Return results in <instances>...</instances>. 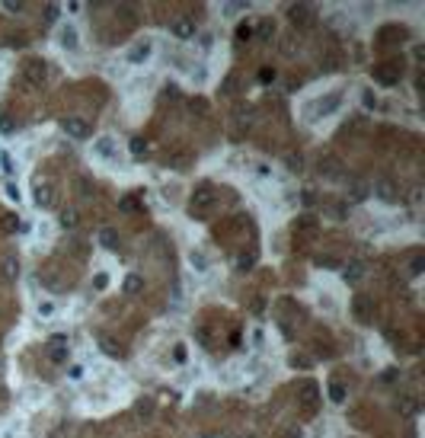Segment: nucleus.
<instances>
[{"mask_svg":"<svg viewBox=\"0 0 425 438\" xmlns=\"http://www.w3.org/2000/svg\"><path fill=\"white\" fill-rule=\"evenodd\" d=\"M298 409L304 413V419H313L320 409V384L316 381H304L298 387Z\"/></svg>","mask_w":425,"mask_h":438,"instance_id":"obj_1","label":"nucleus"},{"mask_svg":"<svg viewBox=\"0 0 425 438\" xmlns=\"http://www.w3.org/2000/svg\"><path fill=\"white\" fill-rule=\"evenodd\" d=\"M214 199H218L214 186H208V183L205 186H195V192L189 195V214H192V218H201V214L214 205Z\"/></svg>","mask_w":425,"mask_h":438,"instance_id":"obj_2","label":"nucleus"},{"mask_svg":"<svg viewBox=\"0 0 425 438\" xmlns=\"http://www.w3.org/2000/svg\"><path fill=\"white\" fill-rule=\"evenodd\" d=\"M67 355H71V342H67V336L64 333L48 336V342H45V358L55 361V365H64Z\"/></svg>","mask_w":425,"mask_h":438,"instance_id":"obj_3","label":"nucleus"},{"mask_svg":"<svg viewBox=\"0 0 425 438\" xmlns=\"http://www.w3.org/2000/svg\"><path fill=\"white\" fill-rule=\"evenodd\" d=\"M288 19L294 29H310L316 23V6L313 3H291L288 6Z\"/></svg>","mask_w":425,"mask_h":438,"instance_id":"obj_4","label":"nucleus"},{"mask_svg":"<svg viewBox=\"0 0 425 438\" xmlns=\"http://www.w3.org/2000/svg\"><path fill=\"white\" fill-rule=\"evenodd\" d=\"M23 80L29 86H42L45 80H48V64H45L42 58H26L23 61Z\"/></svg>","mask_w":425,"mask_h":438,"instance_id":"obj_5","label":"nucleus"},{"mask_svg":"<svg viewBox=\"0 0 425 438\" xmlns=\"http://www.w3.org/2000/svg\"><path fill=\"white\" fill-rule=\"evenodd\" d=\"M400 74H403V64H390V61H381L371 67V77L384 86H396L400 83Z\"/></svg>","mask_w":425,"mask_h":438,"instance_id":"obj_6","label":"nucleus"},{"mask_svg":"<svg viewBox=\"0 0 425 438\" xmlns=\"http://www.w3.org/2000/svg\"><path fill=\"white\" fill-rule=\"evenodd\" d=\"M61 128H64V134H71L74 141H86L90 138V122L80 116H64L61 119Z\"/></svg>","mask_w":425,"mask_h":438,"instance_id":"obj_7","label":"nucleus"},{"mask_svg":"<svg viewBox=\"0 0 425 438\" xmlns=\"http://www.w3.org/2000/svg\"><path fill=\"white\" fill-rule=\"evenodd\" d=\"M32 199H36V205L42 208V211L51 208V205H55V186H51L48 179H39V183L32 186Z\"/></svg>","mask_w":425,"mask_h":438,"instance_id":"obj_8","label":"nucleus"},{"mask_svg":"<svg viewBox=\"0 0 425 438\" xmlns=\"http://www.w3.org/2000/svg\"><path fill=\"white\" fill-rule=\"evenodd\" d=\"M409 29L406 26H384L381 36H377V45H393V42H406Z\"/></svg>","mask_w":425,"mask_h":438,"instance_id":"obj_9","label":"nucleus"},{"mask_svg":"<svg viewBox=\"0 0 425 438\" xmlns=\"http://www.w3.org/2000/svg\"><path fill=\"white\" fill-rule=\"evenodd\" d=\"M374 195H377L381 201H396V199H400V189H396V183H393L390 176H381V179L374 183Z\"/></svg>","mask_w":425,"mask_h":438,"instance_id":"obj_10","label":"nucleus"},{"mask_svg":"<svg viewBox=\"0 0 425 438\" xmlns=\"http://www.w3.org/2000/svg\"><path fill=\"white\" fill-rule=\"evenodd\" d=\"M170 32H173L176 39H182V42H186V39L195 36V19H189V16H173V19H170Z\"/></svg>","mask_w":425,"mask_h":438,"instance_id":"obj_11","label":"nucleus"},{"mask_svg":"<svg viewBox=\"0 0 425 438\" xmlns=\"http://www.w3.org/2000/svg\"><path fill=\"white\" fill-rule=\"evenodd\" d=\"M352 314H355V320L368 323V320H371V314H374V301H371L368 294H355V301H352Z\"/></svg>","mask_w":425,"mask_h":438,"instance_id":"obj_12","label":"nucleus"},{"mask_svg":"<svg viewBox=\"0 0 425 438\" xmlns=\"http://www.w3.org/2000/svg\"><path fill=\"white\" fill-rule=\"evenodd\" d=\"M316 227H320V221H316V214H310V211H304L294 218V234H316Z\"/></svg>","mask_w":425,"mask_h":438,"instance_id":"obj_13","label":"nucleus"},{"mask_svg":"<svg viewBox=\"0 0 425 438\" xmlns=\"http://www.w3.org/2000/svg\"><path fill=\"white\" fill-rule=\"evenodd\" d=\"M339 103H342L339 93H326L323 99H316V103H313V116H329V112H333Z\"/></svg>","mask_w":425,"mask_h":438,"instance_id":"obj_14","label":"nucleus"},{"mask_svg":"<svg viewBox=\"0 0 425 438\" xmlns=\"http://www.w3.org/2000/svg\"><path fill=\"white\" fill-rule=\"evenodd\" d=\"M151 51H154L151 39H144V42H138L131 51H128V61H131V64H144L147 58H151Z\"/></svg>","mask_w":425,"mask_h":438,"instance_id":"obj_15","label":"nucleus"},{"mask_svg":"<svg viewBox=\"0 0 425 438\" xmlns=\"http://www.w3.org/2000/svg\"><path fill=\"white\" fill-rule=\"evenodd\" d=\"M58 224L64 227V231H77V227H80V211H77V208H61V211H58Z\"/></svg>","mask_w":425,"mask_h":438,"instance_id":"obj_16","label":"nucleus"},{"mask_svg":"<svg viewBox=\"0 0 425 438\" xmlns=\"http://www.w3.org/2000/svg\"><path fill=\"white\" fill-rule=\"evenodd\" d=\"M99 349H103L109 358H125V346H121V342H116L112 336H99Z\"/></svg>","mask_w":425,"mask_h":438,"instance_id":"obj_17","label":"nucleus"},{"mask_svg":"<svg viewBox=\"0 0 425 438\" xmlns=\"http://www.w3.org/2000/svg\"><path fill=\"white\" fill-rule=\"evenodd\" d=\"M393 409H396V413H400V416H406V419H409V416H416V409H419V403H416V400H413V397H409V394H403V397H396Z\"/></svg>","mask_w":425,"mask_h":438,"instance_id":"obj_18","label":"nucleus"},{"mask_svg":"<svg viewBox=\"0 0 425 438\" xmlns=\"http://www.w3.org/2000/svg\"><path fill=\"white\" fill-rule=\"evenodd\" d=\"M0 275H3L6 281H16L19 279V262L13 259V256H3V259H0Z\"/></svg>","mask_w":425,"mask_h":438,"instance_id":"obj_19","label":"nucleus"},{"mask_svg":"<svg viewBox=\"0 0 425 438\" xmlns=\"http://www.w3.org/2000/svg\"><path fill=\"white\" fill-rule=\"evenodd\" d=\"M93 151H96L103 160H116V144H112V138H96L93 141Z\"/></svg>","mask_w":425,"mask_h":438,"instance_id":"obj_20","label":"nucleus"},{"mask_svg":"<svg viewBox=\"0 0 425 438\" xmlns=\"http://www.w3.org/2000/svg\"><path fill=\"white\" fill-rule=\"evenodd\" d=\"M99 243H103L106 250H112V253L121 250V237L112 231V227H103V231H99Z\"/></svg>","mask_w":425,"mask_h":438,"instance_id":"obj_21","label":"nucleus"},{"mask_svg":"<svg viewBox=\"0 0 425 438\" xmlns=\"http://www.w3.org/2000/svg\"><path fill=\"white\" fill-rule=\"evenodd\" d=\"M329 400H333V403H342V400H346V384H342V377L339 374H333V377H329Z\"/></svg>","mask_w":425,"mask_h":438,"instance_id":"obj_22","label":"nucleus"},{"mask_svg":"<svg viewBox=\"0 0 425 438\" xmlns=\"http://www.w3.org/2000/svg\"><path fill=\"white\" fill-rule=\"evenodd\" d=\"M342 279H346V281H361V279H364V262L352 259L346 269H342Z\"/></svg>","mask_w":425,"mask_h":438,"instance_id":"obj_23","label":"nucleus"},{"mask_svg":"<svg viewBox=\"0 0 425 438\" xmlns=\"http://www.w3.org/2000/svg\"><path fill=\"white\" fill-rule=\"evenodd\" d=\"M141 291H144V279L131 272V275H128V279H125V294H128V298H138Z\"/></svg>","mask_w":425,"mask_h":438,"instance_id":"obj_24","label":"nucleus"},{"mask_svg":"<svg viewBox=\"0 0 425 438\" xmlns=\"http://www.w3.org/2000/svg\"><path fill=\"white\" fill-rule=\"evenodd\" d=\"M0 231H3V234H16V231H19L16 211H3V214H0Z\"/></svg>","mask_w":425,"mask_h":438,"instance_id":"obj_25","label":"nucleus"},{"mask_svg":"<svg viewBox=\"0 0 425 438\" xmlns=\"http://www.w3.org/2000/svg\"><path fill=\"white\" fill-rule=\"evenodd\" d=\"M368 192H371L368 183H364V179H355L352 189H348V199H352V201H364V199H368Z\"/></svg>","mask_w":425,"mask_h":438,"instance_id":"obj_26","label":"nucleus"},{"mask_svg":"<svg viewBox=\"0 0 425 438\" xmlns=\"http://www.w3.org/2000/svg\"><path fill=\"white\" fill-rule=\"evenodd\" d=\"M0 134H16V119L10 116V112H0Z\"/></svg>","mask_w":425,"mask_h":438,"instance_id":"obj_27","label":"nucleus"},{"mask_svg":"<svg viewBox=\"0 0 425 438\" xmlns=\"http://www.w3.org/2000/svg\"><path fill=\"white\" fill-rule=\"evenodd\" d=\"M61 48H77V29H61Z\"/></svg>","mask_w":425,"mask_h":438,"instance_id":"obj_28","label":"nucleus"},{"mask_svg":"<svg viewBox=\"0 0 425 438\" xmlns=\"http://www.w3.org/2000/svg\"><path fill=\"white\" fill-rule=\"evenodd\" d=\"M285 166H288L291 173H301V170H304V160H301V154L288 151V154H285Z\"/></svg>","mask_w":425,"mask_h":438,"instance_id":"obj_29","label":"nucleus"},{"mask_svg":"<svg viewBox=\"0 0 425 438\" xmlns=\"http://www.w3.org/2000/svg\"><path fill=\"white\" fill-rule=\"evenodd\" d=\"M253 29H256V23H240L237 26V42H249V39H253Z\"/></svg>","mask_w":425,"mask_h":438,"instance_id":"obj_30","label":"nucleus"},{"mask_svg":"<svg viewBox=\"0 0 425 438\" xmlns=\"http://www.w3.org/2000/svg\"><path fill=\"white\" fill-rule=\"evenodd\" d=\"M253 262H256V253H253V250H249V253H240V256H237V269H240V272L253 269Z\"/></svg>","mask_w":425,"mask_h":438,"instance_id":"obj_31","label":"nucleus"},{"mask_svg":"<svg viewBox=\"0 0 425 438\" xmlns=\"http://www.w3.org/2000/svg\"><path fill=\"white\" fill-rule=\"evenodd\" d=\"M275 36V23L272 19H262L259 23V39H272Z\"/></svg>","mask_w":425,"mask_h":438,"instance_id":"obj_32","label":"nucleus"},{"mask_svg":"<svg viewBox=\"0 0 425 438\" xmlns=\"http://www.w3.org/2000/svg\"><path fill=\"white\" fill-rule=\"evenodd\" d=\"M121 211L134 214V211H138V199H134V195H125V199H121Z\"/></svg>","mask_w":425,"mask_h":438,"instance_id":"obj_33","label":"nucleus"},{"mask_svg":"<svg viewBox=\"0 0 425 438\" xmlns=\"http://www.w3.org/2000/svg\"><path fill=\"white\" fill-rule=\"evenodd\" d=\"M131 154H134V157L147 154V141H144V138H131Z\"/></svg>","mask_w":425,"mask_h":438,"instance_id":"obj_34","label":"nucleus"},{"mask_svg":"<svg viewBox=\"0 0 425 438\" xmlns=\"http://www.w3.org/2000/svg\"><path fill=\"white\" fill-rule=\"evenodd\" d=\"M77 186H80V195H86V199H90V195L96 192V183H90V179H80Z\"/></svg>","mask_w":425,"mask_h":438,"instance_id":"obj_35","label":"nucleus"},{"mask_svg":"<svg viewBox=\"0 0 425 438\" xmlns=\"http://www.w3.org/2000/svg\"><path fill=\"white\" fill-rule=\"evenodd\" d=\"M39 314H42V317H55V304H51V301H39Z\"/></svg>","mask_w":425,"mask_h":438,"instance_id":"obj_36","label":"nucleus"},{"mask_svg":"<svg viewBox=\"0 0 425 438\" xmlns=\"http://www.w3.org/2000/svg\"><path fill=\"white\" fill-rule=\"evenodd\" d=\"M259 80H262V83H272V80H275V67H262V71H259Z\"/></svg>","mask_w":425,"mask_h":438,"instance_id":"obj_37","label":"nucleus"},{"mask_svg":"<svg viewBox=\"0 0 425 438\" xmlns=\"http://www.w3.org/2000/svg\"><path fill=\"white\" fill-rule=\"evenodd\" d=\"M291 365L294 368H310V358L307 355H291Z\"/></svg>","mask_w":425,"mask_h":438,"instance_id":"obj_38","label":"nucleus"},{"mask_svg":"<svg viewBox=\"0 0 425 438\" xmlns=\"http://www.w3.org/2000/svg\"><path fill=\"white\" fill-rule=\"evenodd\" d=\"M93 285H96V291H103V288L109 285V275H106V272H99L96 279H93Z\"/></svg>","mask_w":425,"mask_h":438,"instance_id":"obj_39","label":"nucleus"},{"mask_svg":"<svg viewBox=\"0 0 425 438\" xmlns=\"http://www.w3.org/2000/svg\"><path fill=\"white\" fill-rule=\"evenodd\" d=\"M0 166H3L6 173H13V157L10 154H0Z\"/></svg>","mask_w":425,"mask_h":438,"instance_id":"obj_40","label":"nucleus"},{"mask_svg":"<svg viewBox=\"0 0 425 438\" xmlns=\"http://www.w3.org/2000/svg\"><path fill=\"white\" fill-rule=\"evenodd\" d=\"M45 19H48V23H55V19H58V3H48V10H45Z\"/></svg>","mask_w":425,"mask_h":438,"instance_id":"obj_41","label":"nucleus"},{"mask_svg":"<svg viewBox=\"0 0 425 438\" xmlns=\"http://www.w3.org/2000/svg\"><path fill=\"white\" fill-rule=\"evenodd\" d=\"M364 106H368V109H374V106H377V99H374V93H371V90H364Z\"/></svg>","mask_w":425,"mask_h":438,"instance_id":"obj_42","label":"nucleus"},{"mask_svg":"<svg viewBox=\"0 0 425 438\" xmlns=\"http://www.w3.org/2000/svg\"><path fill=\"white\" fill-rule=\"evenodd\" d=\"M192 266H195V269H205V266H208L205 256H201V253H192Z\"/></svg>","mask_w":425,"mask_h":438,"instance_id":"obj_43","label":"nucleus"},{"mask_svg":"<svg viewBox=\"0 0 425 438\" xmlns=\"http://www.w3.org/2000/svg\"><path fill=\"white\" fill-rule=\"evenodd\" d=\"M409 269H413V272H416V275H419V272H422V253H416V256H413V266H409Z\"/></svg>","mask_w":425,"mask_h":438,"instance_id":"obj_44","label":"nucleus"},{"mask_svg":"<svg viewBox=\"0 0 425 438\" xmlns=\"http://www.w3.org/2000/svg\"><path fill=\"white\" fill-rule=\"evenodd\" d=\"M396 377H400V371H384L381 374V384H390V381H396Z\"/></svg>","mask_w":425,"mask_h":438,"instance_id":"obj_45","label":"nucleus"},{"mask_svg":"<svg viewBox=\"0 0 425 438\" xmlns=\"http://www.w3.org/2000/svg\"><path fill=\"white\" fill-rule=\"evenodd\" d=\"M173 358H176L179 365H182V361H186V349H182V346H176V349H173Z\"/></svg>","mask_w":425,"mask_h":438,"instance_id":"obj_46","label":"nucleus"},{"mask_svg":"<svg viewBox=\"0 0 425 438\" xmlns=\"http://www.w3.org/2000/svg\"><path fill=\"white\" fill-rule=\"evenodd\" d=\"M233 90H237V77L231 74V77H227V86H224V93H233Z\"/></svg>","mask_w":425,"mask_h":438,"instance_id":"obj_47","label":"nucleus"},{"mask_svg":"<svg viewBox=\"0 0 425 438\" xmlns=\"http://www.w3.org/2000/svg\"><path fill=\"white\" fill-rule=\"evenodd\" d=\"M6 195H10V199H13V201H19V189H16V186H13V183H10V186H6Z\"/></svg>","mask_w":425,"mask_h":438,"instance_id":"obj_48","label":"nucleus"},{"mask_svg":"<svg viewBox=\"0 0 425 438\" xmlns=\"http://www.w3.org/2000/svg\"><path fill=\"white\" fill-rule=\"evenodd\" d=\"M3 6H6V10H23V3H19V0H6Z\"/></svg>","mask_w":425,"mask_h":438,"instance_id":"obj_49","label":"nucleus"},{"mask_svg":"<svg viewBox=\"0 0 425 438\" xmlns=\"http://www.w3.org/2000/svg\"><path fill=\"white\" fill-rule=\"evenodd\" d=\"M285 438H301V432H298V429H288V432H285Z\"/></svg>","mask_w":425,"mask_h":438,"instance_id":"obj_50","label":"nucleus"},{"mask_svg":"<svg viewBox=\"0 0 425 438\" xmlns=\"http://www.w3.org/2000/svg\"><path fill=\"white\" fill-rule=\"evenodd\" d=\"M243 438H256V435H243Z\"/></svg>","mask_w":425,"mask_h":438,"instance_id":"obj_51","label":"nucleus"}]
</instances>
